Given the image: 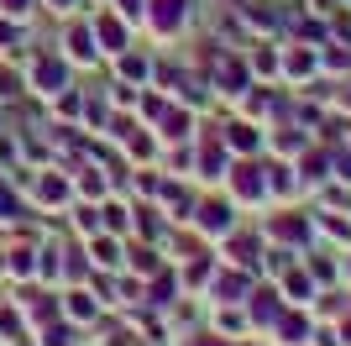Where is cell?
<instances>
[{
	"label": "cell",
	"mask_w": 351,
	"mask_h": 346,
	"mask_svg": "<svg viewBox=\"0 0 351 346\" xmlns=\"http://www.w3.org/2000/svg\"><path fill=\"white\" fill-rule=\"evenodd\" d=\"M53 5H69V0H53Z\"/></svg>",
	"instance_id": "cell-10"
},
{
	"label": "cell",
	"mask_w": 351,
	"mask_h": 346,
	"mask_svg": "<svg viewBox=\"0 0 351 346\" xmlns=\"http://www.w3.org/2000/svg\"><path fill=\"white\" fill-rule=\"evenodd\" d=\"M32 79H37V89H47V95H58V89H63V69L53 63V58H37Z\"/></svg>",
	"instance_id": "cell-1"
},
{
	"label": "cell",
	"mask_w": 351,
	"mask_h": 346,
	"mask_svg": "<svg viewBox=\"0 0 351 346\" xmlns=\"http://www.w3.org/2000/svg\"><path fill=\"white\" fill-rule=\"evenodd\" d=\"M178 5H184V0H152V27H158V32H173L178 16H184Z\"/></svg>",
	"instance_id": "cell-2"
},
{
	"label": "cell",
	"mask_w": 351,
	"mask_h": 346,
	"mask_svg": "<svg viewBox=\"0 0 351 346\" xmlns=\"http://www.w3.org/2000/svg\"><path fill=\"white\" fill-rule=\"evenodd\" d=\"M73 53H79V58L95 53V47H89V32H73Z\"/></svg>",
	"instance_id": "cell-7"
},
{
	"label": "cell",
	"mask_w": 351,
	"mask_h": 346,
	"mask_svg": "<svg viewBox=\"0 0 351 346\" xmlns=\"http://www.w3.org/2000/svg\"><path fill=\"white\" fill-rule=\"evenodd\" d=\"M0 5H5V11H27V0H0Z\"/></svg>",
	"instance_id": "cell-9"
},
{
	"label": "cell",
	"mask_w": 351,
	"mask_h": 346,
	"mask_svg": "<svg viewBox=\"0 0 351 346\" xmlns=\"http://www.w3.org/2000/svg\"><path fill=\"white\" fill-rule=\"evenodd\" d=\"M0 216H16V200H11V189L0 184Z\"/></svg>",
	"instance_id": "cell-8"
},
{
	"label": "cell",
	"mask_w": 351,
	"mask_h": 346,
	"mask_svg": "<svg viewBox=\"0 0 351 346\" xmlns=\"http://www.w3.org/2000/svg\"><path fill=\"white\" fill-rule=\"evenodd\" d=\"M215 73H220V84H226V89H241V63H231V58H215Z\"/></svg>",
	"instance_id": "cell-3"
},
{
	"label": "cell",
	"mask_w": 351,
	"mask_h": 346,
	"mask_svg": "<svg viewBox=\"0 0 351 346\" xmlns=\"http://www.w3.org/2000/svg\"><path fill=\"white\" fill-rule=\"evenodd\" d=\"M199 220H205L210 231H226V210H220V205H205V210H199Z\"/></svg>",
	"instance_id": "cell-6"
},
{
	"label": "cell",
	"mask_w": 351,
	"mask_h": 346,
	"mask_svg": "<svg viewBox=\"0 0 351 346\" xmlns=\"http://www.w3.org/2000/svg\"><path fill=\"white\" fill-rule=\"evenodd\" d=\"M236 189H241L247 200H257V194H263V184H257V173H252V168H236Z\"/></svg>",
	"instance_id": "cell-5"
},
{
	"label": "cell",
	"mask_w": 351,
	"mask_h": 346,
	"mask_svg": "<svg viewBox=\"0 0 351 346\" xmlns=\"http://www.w3.org/2000/svg\"><path fill=\"white\" fill-rule=\"evenodd\" d=\"M100 37H105V47H110V53H121V47H126V32H121L116 21H110V16L100 21Z\"/></svg>",
	"instance_id": "cell-4"
}]
</instances>
